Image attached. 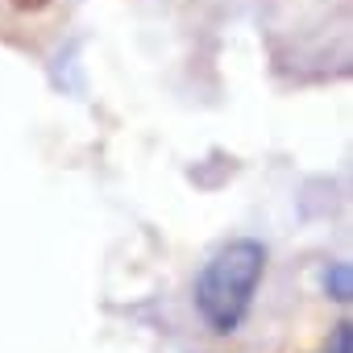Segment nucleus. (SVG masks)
Instances as JSON below:
<instances>
[{
	"label": "nucleus",
	"instance_id": "nucleus-1",
	"mask_svg": "<svg viewBox=\"0 0 353 353\" xmlns=\"http://www.w3.org/2000/svg\"><path fill=\"white\" fill-rule=\"evenodd\" d=\"M262 274H266V245L262 241H254V237L225 241L204 262V270L196 274V287H192L200 320L216 336L237 332L241 320L254 307V295H258Z\"/></svg>",
	"mask_w": 353,
	"mask_h": 353
},
{
	"label": "nucleus",
	"instance_id": "nucleus-2",
	"mask_svg": "<svg viewBox=\"0 0 353 353\" xmlns=\"http://www.w3.org/2000/svg\"><path fill=\"white\" fill-rule=\"evenodd\" d=\"M324 287H328V295L332 299H349L353 295V274H349V262H332L328 270H324Z\"/></svg>",
	"mask_w": 353,
	"mask_h": 353
},
{
	"label": "nucleus",
	"instance_id": "nucleus-3",
	"mask_svg": "<svg viewBox=\"0 0 353 353\" xmlns=\"http://www.w3.org/2000/svg\"><path fill=\"white\" fill-rule=\"evenodd\" d=\"M320 353H353V324H349V320H341V324L324 336Z\"/></svg>",
	"mask_w": 353,
	"mask_h": 353
},
{
	"label": "nucleus",
	"instance_id": "nucleus-4",
	"mask_svg": "<svg viewBox=\"0 0 353 353\" xmlns=\"http://www.w3.org/2000/svg\"><path fill=\"white\" fill-rule=\"evenodd\" d=\"M9 5H13L17 13H42V9L50 5V0H9Z\"/></svg>",
	"mask_w": 353,
	"mask_h": 353
}]
</instances>
